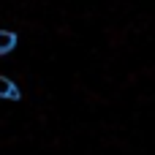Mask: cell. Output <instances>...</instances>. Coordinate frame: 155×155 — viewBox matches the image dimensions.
Instances as JSON below:
<instances>
[{"instance_id":"6da1fadb","label":"cell","mask_w":155,"mask_h":155,"mask_svg":"<svg viewBox=\"0 0 155 155\" xmlns=\"http://www.w3.org/2000/svg\"><path fill=\"white\" fill-rule=\"evenodd\" d=\"M14 41H16V38H14L11 33H0V52L11 49V46H14Z\"/></svg>"},{"instance_id":"7a4b0ae2","label":"cell","mask_w":155,"mask_h":155,"mask_svg":"<svg viewBox=\"0 0 155 155\" xmlns=\"http://www.w3.org/2000/svg\"><path fill=\"white\" fill-rule=\"evenodd\" d=\"M0 95H16V87L8 79H3V76H0Z\"/></svg>"}]
</instances>
